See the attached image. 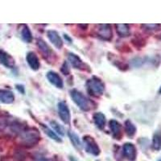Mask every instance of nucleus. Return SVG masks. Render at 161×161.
<instances>
[{"label":"nucleus","instance_id":"bb28decb","mask_svg":"<svg viewBox=\"0 0 161 161\" xmlns=\"http://www.w3.org/2000/svg\"><path fill=\"white\" fill-rule=\"evenodd\" d=\"M16 89H18V90H19V91L21 92L22 93H24V86H23L18 85V86H16Z\"/></svg>","mask_w":161,"mask_h":161},{"label":"nucleus","instance_id":"6e6552de","mask_svg":"<svg viewBox=\"0 0 161 161\" xmlns=\"http://www.w3.org/2000/svg\"><path fill=\"white\" fill-rule=\"evenodd\" d=\"M123 156L130 161L135 160L137 156V150L136 146L131 143H126L123 144Z\"/></svg>","mask_w":161,"mask_h":161},{"label":"nucleus","instance_id":"f8f14e48","mask_svg":"<svg viewBox=\"0 0 161 161\" xmlns=\"http://www.w3.org/2000/svg\"><path fill=\"white\" fill-rule=\"evenodd\" d=\"M36 44L38 46L39 50H40V53H42V56H44V58H51L52 54H53V50L51 49V48L48 46V44L44 40L40 38L37 39Z\"/></svg>","mask_w":161,"mask_h":161},{"label":"nucleus","instance_id":"f03ea898","mask_svg":"<svg viewBox=\"0 0 161 161\" xmlns=\"http://www.w3.org/2000/svg\"><path fill=\"white\" fill-rule=\"evenodd\" d=\"M86 88L89 94L93 97H99L103 95L105 90V86L102 80L97 77H92L86 82Z\"/></svg>","mask_w":161,"mask_h":161},{"label":"nucleus","instance_id":"7c9ffc66","mask_svg":"<svg viewBox=\"0 0 161 161\" xmlns=\"http://www.w3.org/2000/svg\"><path fill=\"white\" fill-rule=\"evenodd\" d=\"M159 93H160V94H161V87H160V89H159Z\"/></svg>","mask_w":161,"mask_h":161},{"label":"nucleus","instance_id":"f3484780","mask_svg":"<svg viewBox=\"0 0 161 161\" xmlns=\"http://www.w3.org/2000/svg\"><path fill=\"white\" fill-rule=\"evenodd\" d=\"M40 126H41V128H42L43 131L44 132V134H45L46 136H48V137H49L50 139L56 141V142H58V143L62 142V139H60V138L57 136V134L53 130L50 129L48 126H47L44 124H42V123H40Z\"/></svg>","mask_w":161,"mask_h":161},{"label":"nucleus","instance_id":"aec40b11","mask_svg":"<svg viewBox=\"0 0 161 161\" xmlns=\"http://www.w3.org/2000/svg\"><path fill=\"white\" fill-rule=\"evenodd\" d=\"M116 31L120 37H127L130 36V31L128 24H115Z\"/></svg>","mask_w":161,"mask_h":161},{"label":"nucleus","instance_id":"a211bd4d","mask_svg":"<svg viewBox=\"0 0 161 161\" xmlns=\"http://www.w3.org/2000/svg\"><path fill=\"white\" fill-rule=\"evenodd\" d=\"M68 136H69V138L70 141H71V143H73V145L74 146V147H76V148L78 149V150L82 148V147H83L82 142H81V140H80V137L77 136L75 132L72 131V130H69Z\"/></svg>","mask_w":161,"mask_h":161},{"label":"nucleus","instance_id":"c85d7f7f","mask_svg":"<svg viewBox=\"0 0 161 161\" xmlns=\"http://www.w3.org/2000/svg\"><path fill=\"white\" fill-rule=\"evenodd\" d=\"M64 37L66 39V40H68V41H69V43L72 42V39L70 38L69 36H68L66 35V34H64Z\"/></svg>","mask_w":161,"mask_h":161},{"label":"nucleus","instance_id":"412c9836","mask_svg":"<svg viewBox=\"0 0 161 161\" xmlns=\"http://www.w3.org/2000/svg\"><path fill=\"white\" fill-rule=\"evenodd\" d=\"M152 148L159 151L161 148V130H157L154 133L152 137Z\"/></svg>","mask_w":161,"mask_h":161},{"label":"nucleus","instance_id":"5701e85b","mask_svg":"<svg viewBox=\"0 0 161 161\" xmlns=\"http://www.w3.org/2000/svg\"><path fill=\"white\" fill-rule=\"evenodd\" d=\"M50 126H52L53 130H54L56 133L60 135V136H64V132H65L64 131V128L60 124V123H58L57 122H56V121H51V122H50Z\"/></svg>","mask_w":161,"mask_h":161},{"label":"nucleus","instance_id":"ddd939ff","mask_svg":"<svg viewBox=\"0 0 161 161\" xmlns=\"http://www.w3.org/2000/svg\"><path fill=\"white\" fill-rule=\"evenodd\" d=\"M47 36H48V40L51 41L52 44L55 46L56 48L60 49L63 47V41L61 37L60 36L59 33L57 31L54 30H49L47 32Z\"/></svg>","mask_w":161,"mask_h":161},{"label":"nucleus","instance_id":"39448f33","mask_svg":"<svg viewBox=\"0 0 161 161\" xmlns=\"http://www.w3.org/2000/svg\"><path fill=\"white\" fill-rule=\"evenodd\" d=\"M40 133L34 128L28 129L23 133V140L28 146H34L40 140Z\"/></svg>","mask_w":161,"mask_h":161},{"label":"nucleus","instance_id":"393cba45","mask_svg":"<svg viewBox=\"0 0 161 161\" xmlns=\"http://www.w3.org/2000/svg\"><path fill=\"white\" fill-rule=\"evenodd\" d=\"M131 42L136 47L139 48L138 49H139V48H142V47H143V46L145 45V40L142 38L136 37V38H134L133 40H131Z\"/></svg>","mask_w":161,"mask_h":161},{"label":"nucleus","instance_id":"6ab92c4d","mask_svg":"<svg viewBox=\"0 0 161 161\" xmlns=\"http://www.w3.org/2000/svg\"><path fill=\"white\" fill-rule=\"evenodd\" d=\"M124 127L125 132H126V136H128L129 138H133L134 136H136L137 129H136V126H135V124L132 123L130 119H127V120L125 122Z\"/></svg>","mask_w":161,"mask_h":161},{"label":"nucleus","instance_id":"c756f323","mask_svg":"<svg viewBox=\"0 0 161 161\" xmlns=\"http://www.w3.org/2000/svg\"><path fill=\"white\" fill-rule=\"evenodd\" d=\"M158 39H159V40H161V34H160V35H159V36L158 37Z\"/></svg>","mask_w":161,"mask_h":161},{"label":"nucleus","instance_id":"4468645a","mask_svg":"<svg viewBox=\"0 0 161 161\" xmlns=\"http://www.w3.org/2000/svg\"><path fill=\"white\" fill-rule=\"evenodd\" d=\"M26 60H27V62H28V64L29 65V67L32 70L37 71L40 69V60H39L38 57H37L36 54L34 52H29V53H28L27 57H26Z\"/></svg>","mask_w":161,"mask_h":161},{"label":"nucleus","instance_id":"423d86ee","mask_svg":"<svg viewBox=\"0 0 161 161\" xmlns=\"http://www.w3.org/2000/svg\"><path fill=\"white\" fill-rule=\"evenodd\" d=\"M57 108H58V114L60 119L62 120L64 124H69L70 120H71V114H70L69 109L67 104L64 102H60L57 105Z\"/></svg>","mask_w":161,"mask_h":161},{"label":"nucleus","instance_id":"2eb2a0df","mask_svg":"<svg viewBox=\"0 0 161 161\" xmlns=\"http://www.w3.org/2000/svg\"><path fill=\"white\" fill-rule=\"evenodd\" d=\"M14 100L15 96L11 90H0V103L3 104H11Z\"/></svg>","mask_w":161,"mask_h":161},{"label":"nucleus","instance_id":"1a4fd4ad","mask_svg":"<svg viewBox=\"0 0 161 161\" xmlns=\"http://www.w3.org/2000/svg\"><path fill=\"white\" fill-rule=\"evenodd\" d=\"M68 60L69 62L71 64V65L73 66L74 69H82V70H86L88 68L86 64L83 62V60L77 55V54H74V53H68Z\"/></svg>","mask_w":161,"mask_h":161},{"label":"nucleus","instance_id":"20e7f679","mask_svg":"<svg viewBox=\"0 0 161 161\" xmlns=\"http://www.w3.org/2000/svg\"><path fill=\"white\" fill-rule=\"evenodd\" d=\"M95 34L103 40L110 41L113 37L111 26L110 24H98L96 25Z\"/></svg>","mask_w":161,"mask_h":161},{"label":"nucleus","instance_id":"9d476101","mask_svg":"<svg viewBox=\"0 0 161 161\" xmlns=\"http://www.w3.org/2000/svg\"><path fill=\"white\" fill-rule=\"evenodd\" d=\"M46 77L50 83L57 89H63L64 83H63L62 78L60 77L58 73L53 71H49L46 74Z\"/></svg>","mask_w":161,"mask_h":161},{"label":"nucleus","instance_id":"9b49d317","mask_svg":"<svg viewBox=\"0 0 161 161\" xmlns=\"http://www.w3.org/2000/svg\"><path fill=\"white\" fill-rule=\"evenodd\" d=\"M0 63L6 68L12 69L15 66V60L7 52L0 49Z\"/></svg>","mask_w":161,"mask_h":161},{"label":"nucleus","instance_id":"a878e982","mask_svg":"<svg viewBox=\"0 0 161 161\" xmlns=\"http://www.w3.org/2000/svg\"><path fill=\"white\" fill-rule=\"evenodd\" d=\"M60 71L64 73V75H69V67L68 63L64 62L63 64V65L61 66V69H60Z\"/></svg>","mask_w":161,"mask_h":161},{"label":"nucleus","instance_id":"b1692460","mask_svg":"<svg viewBox=\"0 0 161 161\" xmlns=\"http://www.w3.org/2000/svg\"><path fill=\"white\" fill-rule=\"evenodd\" d=\"M160 27V24H142V28L147 31H156V30H159Z\"/></svg>","mask_w":161,"mask_h":161},{"label":"nucleus","instance_id":"dca6fc26","mask_svg":"<svg viewBox=\"0 0 161 161\" xmlns=\"http://www.w3.org/2000/svg\"><path fill=\"white\" fill-rule=\"evenodd\" d=\"M93 123H95L96 126L99 130H103L106 125V116L103 114L102 112H97L93 114Z\"/></svg>","mask_w":161,"mask_h":161},{"label":"nucleus","instance_id":"4be33fe9","mask_svg":"<svg viewBox=\"0 0 161 161\" xmlns=\"http://www.w3.org/2000/svg\"><path fill=\"white\" fill-rule=\"evenodd\" d=\"M21 37L26 43H31L32 41V34L27 25H24L21 31Z\"/></svg>","mask_w":161,"mask_h":161},{"label":"nucleus","instance_id":"f257e3e1","mask_svg":"<svg viewBox=\"0 0 161 161\" xmlns=\"http://www.w3.org/2000/svg\"><path fill=\"white\" fill-rule=\"evenodd\" d=\"M70 96L73 103L83 111H90L92 109V103L90 99L77 90H72L70 91Z\"/></svg>","mask_w":161,"mask_h":161},{"label":"nucleus","instance_id":"cd10ccee","mask_svg":"<svg viewBox=\"0 0 161 161\" xmlns=\"http://www.w3.org/2000/svg\"><path fill=\"white\" fill-rule=\"evenodd\" d=\"M79 27H80V28H83L85 29H86V28H88L89 25L88 24H79Z\"/></svg>","mask_w":161,"mask_h":161},{"label":"nucleus","instance_id":"0eeeda50","mask_svg":"<svg viewBox=\"0 0 161 161\" xmlns=\"http://www.w3.org/2000/svg\"><path fill=\"white\" fill-rule=\"evenodd\" d=\"M109 128L112 132L113 138L116 140H120L123 137V132H122V126L120 123L115 119H111L109 122Z\"/></svg>","mask_w":161,"mask_h":161},{"label":"nucleus","instance_id":"7ed1b4c3","mask_svg":"<svg viewBox=\"0 0 161 161\" xmlns=\"http://www.w3.org/2000/svg\"><path fill=\"white\" fill-rule=\"evenodd\" d=\"M82 144L86 152L91 154L93 156H98L101 153V150L95 139L90 136H85L82 139Z\"/></svg>","mask_w":161,"mask_h":161},{"label":"nucleus","instance_id":"2f4dec72","mask_svg":"<svg viewBox=\"0 0 161 161\" xmlns=\"http://www.w3.org/2000/svg\"><path fill=\"white\" fill-rule=\"evenodd\" d=\"M159 161H161V159H159Z\"/></svg>","mask_w":161,"mask_h":161}]
</instances>
